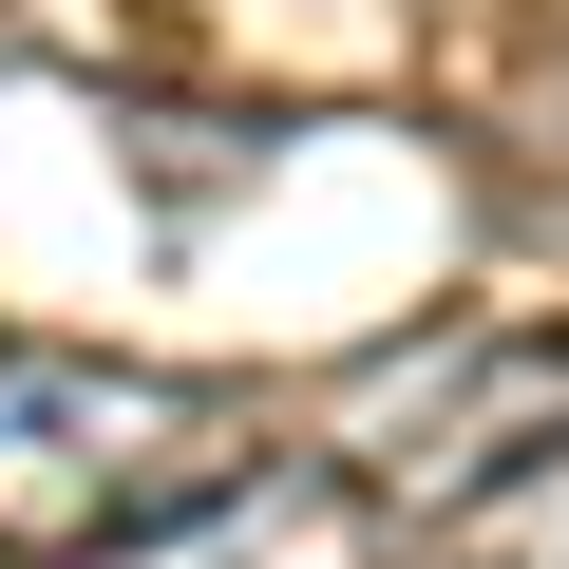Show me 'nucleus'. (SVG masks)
Returning a JSON list of instances; mask_svg holds the SVG:
<instances>
[{"instance_id": "1", "label": "nucleus", "mask_w": 569, "mask_h": 569, "mask_svg": "<svg viewBox=\"0 0 569 569\" xmlns=\"http://www.w3.org/2000/svg\"><path fill=\"white\" fill-rule=\"evenodd\" d=\"M266 456L284 437L228 380L96 361V342H0V569H133L190 512H228Z\"/></svg>"}, {"instance_id": "2", "label": "nucleus", "mask_w": 569, "mask_h": 569, "mask_svg": "<svg viewBox=\"0 0 569 569\" xmlns=\"http://www.w3.org/2000/svg\"><path fill=\"white\" fill-rule=\"evenodd\" d=\"M380 569H569V456H531V475H493L456 512H399Z\"/></svg>"}, {"instance_id": "3", "label": "nucleus", "mask_w": 569, "mask_h": 569, "mask_svg": "<svg viewBox=\"0 0 569 569\" xmlns=\"http://www.w3.org/2000/svg\"><path fill=\"white\" fill-rule=\"evenodd\" d=\"M493 190L531 209V228H569V20L531 39V77L493 96Z\"/></svg>"}]
</instances>
